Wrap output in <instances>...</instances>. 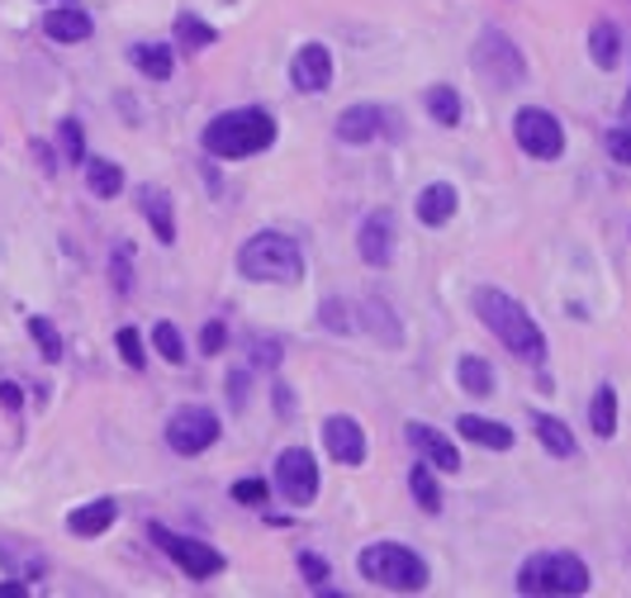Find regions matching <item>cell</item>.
<instances>
[{
    "label": "cell",
    "mask_w": 631,
    "mask_h": 598,
    "mask_svg": "<svg viewBox=\"0 0 631 598\" xmlns=\"http://www.w3.org/2000/svg\"><path fill=\"white\" fill-rule=\"evenodd\" d=\"M408 442H414V451L423 456V461L437 466V470H447V476L461 470V451L451 447V437H441L437 428H428V423H408Z\"/></svg>",
    "instance_id": "obj_14"
},
{
    "label": "cell",
    "mask_w": 631,
    "mask_h": 598,
    "mask_svg": "<svg viewBox=\"0 0 631 598\" xmlns=\"http://www.w3.org/2000/svg\"><path fill=\"white\" fill-rule=\"evenodd\" d=\"M456 381H461V389H466V395H475V399L494 395V371H489V361H480V356L456 361Z\"/></svg>",
    "instance_id": "obj_26"
},
{
    "label": "cell",
    "mask_w": 631,
    "mask_h": 598,
    "mask_svg": "<svg viewBox=\"0 0 631 598\" xmlns=\"http://www.w3.org/2000/svg\"><path fill=\"white\" fill-rule=\"evenodd\" d=\"M214 39H218L214 24H204L200 14H177V49H185V53H204Z\"/></svg>",
    "instance_id": "obj_28"
},
{
    "label": "cell",
    "mask_w": 631,
    "mask_h": 598,
    "mask_svg": "<svg viewBox=\"0 0 631 598\" xmlns=\"http://www.w3.org/2000/svg\"><path fill=\"white\" fill-rule=\"evenodd\" d=\"M152 542L167 551L171 560L181 565L191 579H214L224 570V556L210 546V542H195V537H181V532H167V527H152Z\"/></svg>",
    "instance_id": "obj_9"
},
{
    "label": "cell",
    "mask_w": 631,
    "mask_h": 598,
    "mask_svg": "<svg viewBox=\"0 0 631 598\" xmlns=\"http://www.w3.org/2000/svg\"><path fill=\"white\" fill-rule=\"evenodd\" d=\"M603 143H608V157H612V162H618V167H631V124H622V129H612V134L603 138Z\"/></svg>",
    "instance_id": "obj_35"
},
{
    "label": "cell",
    "mask_w": 631,
    "mask_h": 598,
    "mask_svg": "<svg viewBox=\"0 0 631 598\" xmlns=\"http://www.w3.org/2000/svg\"><path fill=\"white\" fill-rule=\"evenodd\" d=\"M228 404H233V408L247 404V371H233V375H228Z\"/></svg>",
    "instance_id": "obj_42"
},
{
    "label": "cell",
    "mask_w": 631,
    "mask_h": 598,
    "mask_svg": "<svg viewBox=\"0 0 631 598\" xmlns=\"http://www.w3.org/2000/svg\"><path fill=\"white\" fill-rule=\"evenodd\" d=\"M323 447H328V456H333L338 466H361V461H366V433H361V423L346 418V414H333L323 423Z\"/></svg>",
    "instance_id": "obj_13"
},
{
    "label": "cell",
    "mask_w": 631,
    "mask_h": 598,
    "mask_svg": "<svg viewBox=\"0 0 631 598\" xmlns=\"http://www.w3.org/2000/svg\"><path fill=\"white\" fill-rule=\"evenodd\" d=\"M266 494H271L266 490V480H238L233 484V499L238 503H266Z\"/></svg>",
    "instance_id": "obj_40"
},
{
    "label": "cell",
    "mask_w": 631,
    "mask_h": 598,
    "mask_svg": "<svg viewBox=\"0 0 631 598\" xmlns=\"http://www.w3.org/2000/svg\"><path fill=\"white\" fill-rule=\"evenodd\" d=\"M224 342H228V328L218 323V319L200 328V352H204V356H218V352H224Z\"/></svg>",
    "instance_id": "obj_36"
},
{
    "label": "cell",
    "mask_w": 631,
    "mask_h": 598,
    "mask_svg": "<svg viewBox=\"0 0 631 598\" xmlns=\"http://www.w3.org/2000/svg\"><path fill=\"white\" fill-rule=\"evenodd\" d=\"M589 57H593V67H603L612 72L622 62V34H618V24H593L589 29Z\"/></svg>",
    "instance_id": "obj_23"
},
{
    "label": "cell",
    "mask_w": 631,
    "mask_h": 598,
    "mask_svg": "<svg viewBox=\"0 0 631 598\" xmlns=\"http://www.w3.org/2000/svg\"><path fill=\"white\" fill-rule=\"evenodd\" d=\"M62 148H67V162H86V148H82V124H76V119H62Z\"/></svg>",
    "instance_id": "obj_37"
},
{
    "label": "cell",
    "mask_w": 631,
    "mask_h": 598,
    "mask_svg": "<svg viewBox=\"0 0 631 598\" xmlns=\"http://www.w3.org/2000/svg\"><path fill=\"white\" fill-rule=\"evenodd\" d=\"M385 109L381 105H346L338 115V138L342 143H371V138L385 134Z\"/></svg>",
    "instance_id": "obj_15"
},
{
    "label": "cell",
    "mask_w": 631,
    "mask_h": 598,
    "mask_svg": "<svg viewBox=\"0 0 631 598\" xmlns=\"http://www.w3.org/2000/svg\"><path fill=\"white\" fill-rule=\"evenodd\" d=\"M0 404H20V389H14V385H0Z\"/></svg>",
    "instance_id": "obj_44"
},
{
    "label": "cell",
    "mask_w": 631,
    "mask_h": 598,
    "mask_svg": "<svg viewBox=\"0 0 631 598\" xmlns=\"http://www.w3.org/2000/svg\"><path fill=\"white\" fill-rule=\"evenodd\" d=\"M0 565L6 570H14V579H39L43 575V556L39 551H24V546H0Z\"/></svg>",
    "instance_id": "obj_31"
},
{
    "label": "cell",
    "mask_w": 631,
    "mask_h": 598,
    "mask_svg": "<svg viewBox=\"0 0 631 598\" xmlns=\"http://www.w3.org/2000/svg\"><path fill=\"white\" fill-rule=\"evenodd\" d=\"M276 484H280V494H286V503H313L319 499V461L304 451V447H290V451H280L276 456Z\"/></svg>",
    "instance_id": "obj_10"
},
{
    "label": "cell",
    "mask_w": 631,
    "mask_h": 598,
    "mask_svg": "<svg viewBox=\"0 0 631 598\" xmlns=\"http://www.w3.org/2000/svg\"><path fill=\"white\" fill-rule=\"evenodd\" d=\"M589 565L570 551H536V556L523 560L517 570V594L527 598H575V594H589Z\"/></svg>",
    "instance_id": "obj_3"
},
{
    "label": "cell",
    "mask_w": 631,
    "mask_h": 598,
    "mask_svg": "<svg viewBox=\"0 0 631 598\" xmlns=\"http://www.w3.org/2000/svg\"><path fill=\"white\" fill-rule=\"evenodd\" d=\"M589 428H593L598 437H612V433H618V389H612V385H598V389H593Z\"/></svg>",
    "instance_id": "obj_27"
},
{
    "label": "cell",
    "mask_w": 631,
    "mask_h": 598,
    "mask_svg": "<svg viewBox=\"0 0 631 598\" xmlns=\"http://www.w3.org/2000/svg\"><path fill=\"white\" fill-rule=\"evenodd\" d=\"M475 313H480V323H484L489 333H494L517 361H527V366H542V361H546V333L536 328V319H532L523 305H517L513 295L484 286V290H475Z\"/></svg>",
    "instance_id": "obj_1"
},
{
    "label": "cell",
    "mask_w": 631,
    "mask_h": 598,
    "mask_svg": "<svg viewBox=\"0 0 631 598\" xmlns=\"http://www.w3.org/2000/svg\"><path fill=\"white\" fill-rule=\"evenodd\" d=\"M115 499H96V503H82V509L67 513V532H76V537H100V532L115 527Z\"/></svg>",
    "instance_id": "obj_19"
},
{
    "label": "cell",
    "mask_w": 631,
    "mask_h": 598,
    "mask_svg": "<svg viewBox=\"0 0 631 598\" xmlns=\"http://www.w3.org/2000/svg\"><path fill=\"white\" fill-rule=\"evenodd\" d=\"M361 575H366L375 589H399V594H418L428 585L423 556H414V551L399 542H371L361 551Z\"/></svg>",
    "instance_id": "obj_5"
},
{
    "label": "cell",
    "mask_w": 631,
    "mask_h": 598,
    "mask_svg": "<svg viewBox=\"0 0 631 598\" xmlns=\"http://www.w3.org/2000/svg\"><path fill=\"white\" fill-rule=\"evenodd\" d=\"M356 323H361V328H371V333L381 338L385 348H394V342H404V328H399V319L389 313L385 299H361V305H356Z\"/></svg>",
    "instance_id": "obj_21"
},
{
    "label": "cell",
    "mask_w": 631,
    "mask_h": 598,
    "mask_svg": "<svg viewBox=\"0 0 631 598\" xmlns=\"http://www.w3.org/2000/svg\"><path fill=\"white\" fill-rule=\"evenodd\" d=\"M456 204H461V200H456V185H451V181L423 185V191H418V204H414V210H418V224L441 228V224H447V218L456 214Z\"/></svg>",
    "instance_id": "obj_17"
},
{
    "label": "cell",
    "mask_w": 631,
    "mask_h": 598,
    "mask_svg": "<svg viewBox=\"0 0 631 598\" xmlns=\"http://www.w3.org/2000/svg\"><path fill=\"white\" fill-rule=\"evenodd\" d=\"M124 257H129V247H115V290H129L133 286V276H129V266H124Z\"/></svg>",
    "instance_id": "obj_43"
},
{
    "label": "cell",
    "mask_w": 631,
    "mask_h": 598,
    "mask_svg": "<svg viewBox=\"0 0 631 598\" xmlns=\"http://www.w3.org/2000/svg\"><path fill=\"white\" fill-rule=\"evenodd\" d=\"M319 319H323V328H333V333H346V328H352L356 319H342V305H338V299H328V305H323V313H319Z\"/></svg>",
    "instance_id": "obj_41"
},
{
    "label": "cell",
    "mask_w": 631,
    "mask_h": 598,
    "mask_svg": "<svg viewBox=\"0 0 631 598\" xmlns=\"http://www.w3.org/2000/svg\"><path fill=\"white\" fill-rule=\"evenodd\" d=\"M252 361H257V366H276V361H280V342L276 338H252Z\"/></svg>",
    "instance_id": "obj_39"
},
{
    "label": "cell",
    "mask_w": 631,
    "mask_h": 598,
    "mask_svg": "<svg viewBox=\"0 0 631 598\" xmlns=\"http://www.w3.org/2000/svg\"><path fill=\"white\" fill-rule=\"evenodd\" d=\"M276 143V119L266 109H224L204 124V152L224 157V162H243Z\"/></svg>",
    "instance_id": "obj_2"
},
{
    "label": "cell",
    "mask_w": 631,
    "mask_h": 598,
    "mask_svg": "<svg viewBox=\"0 0 631 598\" xmlns=\"http://www.w3.org/2000/svg\"><path fill=\"white\" fill-rule=\"evenodd\" d=\"M456 428H461L466 442H475L484 451H509L513 447V428H503L494 418H480V414H461L456 418Z\"/></svg>",
    "instance_id": "obj_18"
},
{
    "label": "cell",
    "mask_w": 631,
    "mask_h": 598,
    "mask_svg": "<svg viewBox=\"0 0 631 598\" xmlns=\"http://www.w3.org/2000/svg\"><path fill=\"white\" fill-rule=\"evenodd\" d=\"M513 138H517V148H523L527 157H536V162H556V157L565 152V129H560V119L550 115V109H517L513 115Z\"/></svg>",
    "instance_id": "obj_7"
},
{
    "label": "cell",
    "mask_w": 631,
    "mask_h": 598,
    "mask_svg": "<svg viewBox=\"0 0 631 598\" xmlns=\"http://www.w3.org/2000/svg\"><path fill=\"white\" fill-rule=\"evenodd\" d=\"M43 34L57 39V43H82V39H90V14L76 10V0L53 6L49 14H43Z\"/></svg>",
    "instance_id": "obj_16"
},
{
    "label": "cell",
    "mask_w": 631,
    "mask_h": 598,
    "mask_svg": "<svg viewBox=\"0 0 631 598\" xmlns=\"http://www.w3.org/2000/svg\"><path fill=\"white\" fill-rule=\"evenodd\" d=\"M115 348H119V356H124V361H129V366H133V371H143V366H148V352H143V338H138V333H133V328H119V333H115Z\"/></svg>",
    "instance_id": "obj_33"
},
{
    "label": "cell",
    "mask_w": 631,
    "mask_h": 598,
    "mask_svg": "<svg viewBox=\"0 0 631 598\" xmlns=\"http://www.w3.org/2000/svg\"><path fill=\"white\" fill-rule=\"evenodd\" d=\"M475 67H480V76H489L494 86H523L527 82V62H523V53H517V43L503 34V29H484V34L475 39Z\"/></svg>",
    "instance_id": "obj_6"
},
{
    "label": "cell",
    "mask_w": 631,
    "mask_h": 598,
    "mask_svg": "<svg viewBox=\"0 0 631 598\" xmlns=\"http://www.w3.org/2000/svg\"><path fill=\"white\" fill-rule=\"evenodd\" d=\"M290 82H295V90H304V96L328 90V86H333V49H323V43H304V49L295 53V62H290Z\"/></svg>",
    "instance_id": "obj_12"
},
{
    "label": "cell",
    "mask_w": 631,
    "mask_h": 598,
    "mask_svg": "<svg viewBox=\"0 0 631 598\" xmlns=\"http://www.w3.org/2000/svg\"><path fill=\"white\" fill-rule=\"evenodd\" d=\"M394 238H399V228H394V214L389 210H371L361 218L356 228V252L366 266H389L394 261Z\"/></svg>",
    "instance_id": "obj_11"
},
{
    "label": "cell",
    "mask_w": 631,
    "mask_h": 598,
    "mask_svg": "<svg viewBox=\"0 0 631 598\" xmlns=\"http://www.w3.org/2000/svg\"><path fill=\"white\" fill-rule=\"evenodd\" d=\"M0 598H24V585H0Z\"/></svg>",
    "instance_id": "obj_45"
},
{
    "label": "cell",
    "mask_w": 631,
    "mask_h": 598,
    "mask_svg": "<svg viewBox=\"0 0 631 598\" xmlns=\"http://www.w3.org/2000/svg\"><path fill=\"white\" fill-rule=\"evenodd\" d=\"M299 575L309 579V589H323V579H328V560H323V556H313V551H304V556H299Z\"/></svg>",
    "instance_id": "obj_38"
},
{
    "label": "cell",
    "mask_w": 631,
    "mask_h": 598,
    "mask_svg": "<svg viewBox=\"0 0 631 598\" xmlns=\"http://www.w3.org/2000/svg\"><path fill=\"white\" fill-rule=\"evenodd\" d=\"M138 210L148 214L152 233H157V238H162L167 247L177 243V214H171V200H167V191H157V185H143V191H138Z\"/></svg>",
    "instance_id": "obj_20"
},
{
    "label": "cell",
    "mask_w": 631,
    "mask_h": 598,
    "mask_svg": "<svg viewBox=\"0 0 631 598\" xmlns=\"http://www.w3.org/2000/svg\"><path fill=\"white\" fill-rule=\"evenodd\" d=\"M532 428H536V442H542L550 456H556V461H570V456H575V433L565 428L560 418H546V414H536V423H532Z\"/></svg>",
    "instance_id": "obj_24"
},
{
    "label": "cell",
    "mask_w": 631,
    "mask_h": 598,
    "mask_svg": "<svg viewBox=\"0 0 631 598\" xmlns=\"http://www.w3.org/2000/svg\"><path fill=\"white\" fill-rule=\"evenodd\" d=\"M57 6H67V0H57Z\"/></svg>",
    "instance_id": "obj_47"
},
{
    "label": "cell",
    "mask_w": 631,
    "mask_h": 598,
    "mask_svg": "<svg viewBox=\"0 0 631 598\" xmlns=\"http://www.w3.org/2000/svg\"><path fill=\"white\" fill-rule=\"evenodd\" d=\"M152 348H157V356H167L171 366H181V361H185V342H181L177 323H157L152 328Z\"/></svg>",
    "instance_id": "obj_32"
},
{
    "label": "cell",
    "mask_w": 631,
    "mask_h": 598,
    "mask_svg": "<svg viewBox=\"0 0 631 598\" xmlns=\"http://www.w3.org/2000/svg\"><path fill=\"white\" fill-rule=\"evenodd\" d=\"M86 181H90V195H96V200H115L124 191V171L109 162V157H90V162H86Z\"/></svg>",
    "instance_id": "obj_25"
},
{
    "label": "cell",
    "mask_w": 631,
    "mask_h": 598,
    "mask_svg": "<svg viewBox=\"0 0 631 598\" xmlns=\"http://www.w3.org/2000/svg\"><path fill=\"white\" fill-rule=\"evenodd\" d=\"M622 124H631V96H627V105H622Z\"/></svg>",
    "instance_id": "obj_46"
},
{
    "label": "cell",
    "mask_w": 631,
    "mask_h": 598,
    "mask_svg": "<svg viewBox=\"0 0 631 598\" xmlns=\"http://www.w3.org/2000/svg\"><path fill=\"white\" fill-rule=\"evenodd\" d=\"M428 115L441 124V129H456V124H461V96H456V86L428 90Z\"/></svg>",
    "instance_id": "obj_29"
},
{
    "label": "cell",
    "mask_w": 631,
    "mask_h": 598,
    "mask_svg": "<svg viewBox=\"0 0 631 598\" xmlns=\"http://www.w3.org/2000/svg\"><path fill=\"white\" fill-rule=\"evenodd\" d=\"M129 57H133V67L143 72L148 82H167V76L177 72V62H171V49H167V43H133Z\"/></svg>",
    "instance_id": "obj_22"
},
{
    "label": "cell",
    "mask_w": 631,
    "mask_h": 598,
    "mask_svg": "<svg viewBox=\"0 0 631 598\" xmlns=\"http://www.w3.org/2000/svg\"><path fill=\"white\" fill-rule=\"evenodd\" d=\"M238 271L247 280H261V286H295L304 276V257L286 233H257L238 252Z\"/></svg>",
    "instance_id": "obj_4"
},
{
    "label": "cell",
    "mask_w": 631,
    "mask_h": 598,
    "mask_svg": "<svg viewBox=\"0 0 631 598\" xmlns=\"http://www.w3.org/2000/svg\"><path fill=\"white\" fill-rule=\"evenodd\" d=\"M29 333H34V342H39V352L49 356V361H57L62 356V333L49 323V319H29Z\"/></svg>",
    "instance_id": "obj_34"
},
{
    "label": "cell",
    "mask_w": 631,
    "mask_h": 598,
    "mask_svg": "<svg viewBox=\"0 0 631 598\" xmlns=\"http://www.w3.org/2000/svg\"><path fill=\"white\" fill-rule=\"evenodd\" d=\"M408 490H414L418 509L423 513H441V490L432 480V466H414V476H408Z\"/></svg>",
    "instance_id": "obj_30"
},
{
    "label": "cell",
    "mask_w": 631,
    "mask_h": 598,
    "mask_svg": "<svg viewBox=\"0 0 631 598\" xmlns=\"http://www.w3.org/2000/svg\"><path fill=\"white\" fill-rule=\"evenodd\" d=\"M218 442V418L204 404H185L167 418V447L177 456H200Z\"/></svg>",
    "instance_id": "obj_8"
}]
</instances>
